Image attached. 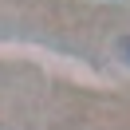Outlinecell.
<instances>
[{"mask_svg": "<svg viewBox=\"0 0 130 130\" xmlns=\"http://www.w3.org/2000/svg\"><path fill=\"white\" fill-rule=\"evenodd\" d=\"M118 51H122V55H126V59H130V36H126V40H122V43H118Z\"/></svg>", "mask_w": 130, "mask_h": 130, "instance_id": "1", "label": "cell"}]
</instances>
